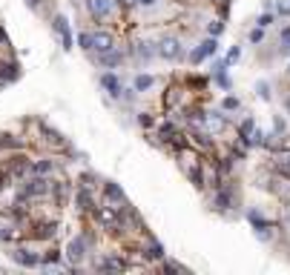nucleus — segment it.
Listing matches in <instances>:
<instances>
[{
    "instance_id": "obj_7",
    "label": "nucleus",
    "mask_w": 290,
    "mask_h": 275,
    "mask_svg": "<svg viewBox=\"0 0 290 275\" xmlns=\"http://www.w3.org/2000/svg\"><path fill=\"white\" fill-rule=\"evenodd\" d=\"M213 52H216V40H204L201 46H198L195 52H193V63H198V61H204V58H210Z\"/></svg>"
},
{
    "instance_id": "obj_25",
    "label": "nucleus",
    "mask_w": 290,
    "mask_h": 275,
    "mask_svg": "<svg viewBox=\"0 0 290 275\" xmlns=\"http://www.w3.org/2000/svg\"><path fill=\"white\" fill-rule=\"evenodd\" d=\"M3 183H6V175H3V172H0V189H3Z\"/></svg>"
},
{
    "instance_id": "obj_22",
    "label": "nucleus",
    "mask_w": 290,
    "mask_h": 275,
    "mask_svg": "<svg viewBox=\"0 0 290 275\" xmlns=\"http://www.w3.org/2000/svg\"><path fill=\"white\" fill-rule=\"evenodd\" d=\"M210 32L219 34V32H222V23H219V20H216V23H210Z\"/></svg>"
},
{
    "instance_id": "obj_1",
    "label": "nucleus",
    "mask_w": 290,
    "mask_h": 275,
    "mask_svg": "<svg viewBox=\"0 0 290 275\" xmlns=\"http://www.w3.org/2000/svg\"><path fill=\"white\" fill-rule=\"evenodd\" d=\"M158 55H161L164 61H175V58H181V43H178L175 37H164V40L158 43Z\"/></svg>"
},
{
    "instance_id": "obj_15",
    "label": "nucleus",
    "mask_w": 290,
    "mask_h": 275,
    "mask_svg": "<svg viewBox=\"0 0 290 275\" xmlns=\"http://www.w3.org/2000/svg\"><path fill=\"white\" fill-rule=\"evenodd\" d=\"M150 86H153V78H150V75H141L135 81V89H150Z\"/></svg>"
},
{
    "instance_id": "obj_8",
    "label": "nucleus",
    "mask_w": 290,
    "mask_h": 275,
    "mask_svg": "<svg viewBox=\"0 0 290 275\" xmlns=\"http://www.w3.org/2000/svg\"><path fill=\"white\" fill-rule=\"evenodd\" d=\"M92 49H98V52H106V49H112V34H106V32L92 34Z\"/></svg>"
},
{
    "instance_id": "obj_13",
    "label": "nucleus",
    "mask_w": 290,
    "mask_h": 275,
    "mask_svg": "<svg viewBox=\"0 0 290 275\" xmlns=\"http://www.w3.org/2000/svg\"><path fill=\"white\" fill-rule=\"evenodd\" d=\"M106 198H112V201H121V198H124L118 183H106Z\"/></svg>"
},
{
    "instance_id": "obj_19",
    "label": "nucleus",
    "mask_w": 290,
    "mask_h": 275,
    "mask_svg": "<svg viewBox=\"0 0 290 275\" xmlns=\"http://www.w3.org/2000/svg\"><path fill=\"white\" fill-rule=\"evenodd\" d=\"M78 40H81V46H84V49H92V34H89V32H84Z\"/></svg>"
},
{
    "instance_id": "obj_5",
    "label": "nucleus",
    "mask_w": 290,
    "mask_h": 275,
    "mask_svg": "<svg viewBox=\"0 0 290 275\" xmlns=\"http://www.w3.org/2000/svg\"><path fill=\"white\" fill-rule=\"evenodd\" d=\"M55 32H58V37H61L64 49L72 46V34H69V23H66V17H55Z\"/></svg>"
},
{
    "instance_id": "obj_2",
    "label": "nucleus",
    "mask_w": 290,
    "mask_h": 275,
    "mask_svg": "<svg viewBox=\"0 0 290 275\" xmlns=\"http://www.w3.org/2000/svg\"><path fill=\"white\" fill-rule=\"evenodd\" d=\"M86 9L92 12V17H106L115 9V0H86Z\"/></svg>"
},
{
    "instance_id": "obj_17",
    "label": "nucleus",
    "mask_w": 290,
    "mask_h": 275,
    "mask_svg": "<svg viewBox=\"0 0 290 275\" xmlns=\"http://www.w3.org/2000/svg\"><path fill=\"white\" fill-rule=\"evenodd\" d=\"M256 89H258V97H261V100H267V97H270V92H267V83H264V81H258Z\"/></svg>"
},
{
    "instance_id": "obj_12",
    "label": "nucleus",
    "mask_w": 290,
    "mask_h": 275,
    "mask_svg": "<svg viewBox=\"0 0 290 275\" xmlns=\"http://www.w3.org/2000/svg\"><path fill=\"white\" fill-rule=\"evenodd\" d=\"M204 121H207V126H210L213 132H219L224 126V115H219V112H207Z\"/></svg>"
},
{
    "instance_id": "obj_16",
    "label": "nucleus",
    "mask_w": 290,
    "mask_h": 275,
    "mask_svg": "<svg viewBox=\"0 0 290 275\" xmlns=\"http://www.w3.org/2000/svg\"><path fill=\"white\" fill-rule=\"evenodd\" d=\"M164 255V249H161V244H153L150 249H147V258H161Z\"/></svg>"
},
{
    "instance_id": "obj_24",
    "label": "nucleus",
    "mask_w": 290,
    "mask_h": 275,
    "mask_svg": "<svg viewBox=\"0 0 290 275\" xmlns=\"http://www.w3.org/2000/svg\"><path fill=\"white\" fill-rule=\"evenodd\" d=\"M138 3H144V6H153L155 0H138Z\"/></svg>"
},
{
    "instance_id": "obj_23",
    "label": "nucleus",
    "mask_w": 290,
    "mask_h": 275,
    "mask_svg": "<svg viewBox=\"0 0 290 275\" xmlns=\"http://www.w3.org/2000/svg\"><path fill=\"white\" fill-rule=\"evenodd\" d=\"M282 40H285V43L290 46V29H285V32H282Z\"/></svg>"
},
{
    "instance_id": "obj_11",
    "label": "nucleus",
    "mask_w": 290,
    "mask_h": 275,
    "mask_svg": "<svg viewBox=\"0 0 290 275\" xmlns=\"http://www.w3.org/2000/svg\"><path fill=\"white\" fill-rule=\"evenodd\" d=\"M98 218H101V224H103V227L118 229V218H115V212H112V210H98Z\"/></svg>"
},
{
    "instance_id": "obj_6",
    "label": "nucleus",
    "mask_w": 290,
    "mask_h": 275,
    "mask_svg": "<svg viewBox=\"0 0 290 275\" xmlns=\"http://www.w3.org/2000/svg\"><path fill=\"white\" fill-rule=\"evenodd\" d=\"M49 189V181L46 178H34V181H29L26 186H23V198H29V195H43Z\"/></svg>"
},
{
    "instance_id": "obj_26",
    "label": "nucleus",
    "mask_w": 290,
    "mask_h": 275,
    "mask_svg": "<svg viewBox=\"0 0 290 275\" xmlns=\"http://www.w3.org/2000/svg\"><path fill=\"white\" fill-rule=\"evenodd\" d=\"M288 106H290V100H288Z\"/></svg>"
},
{
    "instance_id": "obj_10",
    "label": "nucleus",
    "mask_w": 290,
    "mask_h": 275,
    "mask_svg": "<svg viewBox=\"0 0 290 275\" xmlns=\"http://www.w3.org/2000/svg\"><path fill=\"white\" fill-rule=\"evenodd\" d=\"M121 61H124V55H121V52H115V49H106V52H101V63L103 66H118Z\"/></svg>"
},
{
    "instance_id": "obj_18",
    "label": "nucleus",
    "mask_w": 290,
    "mask_h": 275,
    "mask_svg": "<svg viewBox=\"0 0 290 275\" xmlns=\"http://www.w3.org/2000/svg\"><path fill=\"white\" fill-rule=\"evenodd\" d=\"M52 169V163L49 161H40V163H34V172H37V175H43V172H49Z\"/></svg>"
},
{
    "instance_id": "obj_4",
    "label": "nucleus",
    "mask_w": 290,
    "mask_h": 275,
    "mask_svg": "<svg viewBox=\"0 0 290 275\" xmlns=\"http://www.w3.org/2000/svg\"><path fill=\"white\" fill-rule=\"evenodd\" d=\"M12 261L20 264V267H37V264H40V258L34 255L32 249H15V252H12Z\"/></svg>"
},
{
    "instance_id": "obj_20",
    "label": "nucleus",
    "mask_w": 290,
    "mask_h": 275,
    "mask_svg": "<svg viewBox=\"0 0 290 275\" xmlns=\"http://www.w3.org/2000/svg\"><path fill=\"white\" fill-rule=\"evenodd\" d=\"M279 169H282V172H285V175L290 178V155H285V158H282V163H279Z\"/></svg>"
},
{
    "instance_id": "obj_3",
    "label": "nucleus",
    "mask_w": 290,
    "mask_h": 275,
    "mask_svg": "<svg viewBox=\"0 0 290 275\" xmlns=\"http://www.w3.org/2000/svg\"><path fill=\"white\" fill-rule=\"evenodd\" d=\"M86 249V241L84 238H72V241H69V246H66V255H69V261H72V264H81V261H84V252Z\"/></svg>"
},
{
    "instance_id": "obj_14",
    "label": "nucleus",
    "mask_w": 290,
    "mask_h": 275,
    "mask_svg": "<svg viewBox=\"0 0 290 275\" xmlns=\"http://www.w3.org/2000/svg\"><path fill=\"white\" fill-rule=\"evenodd\" d=\"M101 267H103V270H124L127 264H124L121 258H106V261L101 264Z\"/></svg>"
},
{
    "instance_id": "obj_21",
    "label": "nucleus",
    "mask_w": 290,
    "mask_h": 275,
    "mask_svg": "<svg viewBox=\"0 0 290 275\" xmlns=\"http://www.w3.org/2000/svg\"><path fill=\"white\" fill-rule=\"evenodd\" d=\"M273 23V15H261L258 17V26H270Z\"/></svg>"
},
{
    "instance_id": "obj_9",
    "label": "nucleus",
    "mask_w": 290,
    "mask_h": 275,
    "mask_svg": "<svg viewBox=\"0 0 290 275\" xmlns=\"http://www.w3.org/2000/svg\"><path fill=\"white\" fill-rule=\"evenodd\" d=\"M101 83H103V89H106V92H109L112 97L121 95V83H118V78H115V75H103Z\"/></svg>"
}]
</instances>
